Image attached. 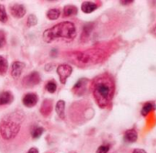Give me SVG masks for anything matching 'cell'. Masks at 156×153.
I'll use <instances>...</instances> for the list:
<instances>
[{
    "label": "cell",
    "mask_w": 156,
    "mask_h": 153,
    "mask_svg": "<svg viewBox=\"0 0 156 153\" xmlns=\"http://www.w3.org/2000/svg\"><path fill=\"white\" fill-rule=\"evenodd\" d=\"M92 89L93 96L98 105L100 107H106L113 98L115 85L110 76L103 74L94 80Z\"/></svg>",
    "instance_id": "6da1fadb"
},
{
    "label": "cell",
    "mask_w": 156,
    "mask_h": 153,
    "mask_svg": "<svg viewBox=\"0 0 156 153\" xmlns=\"http://www.w3.org/2000/svg\"><path fill=\"white\" fill-rule=\"evenodd\" d=\"M76 28L73 22L64 21L46 30L43 33V40L47 43H51L57 39L72 40L76 37Z\"/></svg>",
    "instance_id": "7a4b0ae2"
},
{
    "label": "cell",
    "mask_w": 156,
    "mask_h": 153,
    "mask_svg": "<svg viewBox=\"0 0 156 153\" xmlns=\"http://www.w3.org/2000/svg\"><path fill=\"white\" fill-rule=\"evenodd\" d=\"M22 123V116L19 113H12L6 116L0 122V135L2 138L10 141L19 134Z\"/></svg>",
    "instance_id": "3957f363"
},
{
    "label": "cell",
    "mask_w": 156,
    "mask_h": 153,
    "mask_svg": "<svg viewBox=\"0 0 156 153\" xmlns=\"http://www.w3.org/2000/svg\"><path fill=\"white\" fill-rule=\"evenodd\" d=\"M106 52L100 49H90L85 51L73 52L71 60L73 63L80 66H87L97 64L105 59Z\"/></svg>",
    "instance_id": "277c9868"
},
{
    "label": "cell",
    "mask_w": 156,
    "mask_h": 153,
    "mask_svg": "<svg viewBox=\"0 0 156 153\" xmlns=\"http://www.w3.org/2000/svg\"><path fill=\"white\" fill-rule=\"evenodd\" d=\"M41 82L40 73L37 71H33L28 75H26L22 80V85L26 87H32L34 85H39Z\"/></svg>",
    "instance_id": "5b68a950"
},
{
    "label": "cell",
    "mask_w": 156,
    "mask_h": 153,
    "mask_svg": "<svg viewBox=\"0 0 156 153\" xmlns=\"http://www.w3.org/2000/svg\"><path fill=\"white\" fill-rule=\"evenodd\" d=\"M73 71V68L68 64H61L57 68V73L59 75V78L62 84H65L66 80L69 78Z\"/></svg>",
    "instance_id": "8992f818"
},
{
    "label": "cell",
    "mask_w": 156,
    "mask_h": 153,
    "mask_svg": "<svg viewBox=\"0 0 156 153\" xmlns=\"http://www.w3.org/2000/svg\"><path fill=\"white\" fill-rule=\"evenodd\" d=\"M87 83H88V80L87 79H81L78 81L73 87V92L74 95L80 96L82 95H84L86 93V90H87Z\"/></svg>",
    "instance_id": "52a82bcc"
},
{
    "label": "cell",
    "mask_w": 156,
    "mask_h": 153,
    "mask_svg": "<svg viewBox=\"0 0 156 153\" xmlns=\"http://www.w3.org/2000/svg\"><path fill=\"white\" fill-rule=\"evenodd\" d=\"M25 64L21 61H14L11 66V75L14 79H18L20 77V75L24 70Z\"/></svg>",
    "instance_id": "ba28073f"
},
{
    "label": "cell",
    "mask_w": 156,
    "mask_h": 153,
    "mask_svg": "<svg viewBox=\"0 0 156 153\" xmlns=\"http://www.w3.org/2000/svg\"><path fill=\"white\" fill-rule=\"evenodd\" d=\"M10 13L13 17L17 19H21L26 14V9L23 5L20 4H13L10 7Z\"/></svg>",
    "instance_id": "9c48e42d"
},
{
    "label": "cell",
    "mask_w": 156,
    "mask_h": 153,
    "mask_svg": "<svg viewBox=\"0 0 156 153\" xmlns=\"http://www.w3.org/2000/svg\"><path fill=\"white\" fill-rule=\"evenodd\" d=\"M22 102L26 107H33L38 103V96L34 93H29L24 96Z\"/></svg>",
    "instance_id": "30bf717a"
},
{
    "label": "cell",
    "mask_w": 156,
    "mask_h": 153,
    "mask_svg": "<svg viewBox=\"0 0 156 153\" xmlns=\"http://www.w3.org/2000/svg\"><path fill=\"white\" fill-rule=\"evenodd\" d=\"M52 111V101L50 99H45L41 106V113L43 116H48Z\"/></svg>",
    "instance_id": "8fae6325"
},
{
    "label": "cell",
    "mask_w": 156,
    "mask_h": 153,
    "mask_svg": "<svg viewBox=\"0 0 156 153\" xmlns=\"http://www.w3.org/2000/svg\"><path fill=\"white\" fill-rule=\"evenodd\" d=\"M13 101V95L9 92L5 91L0 94V106H6L9 105Z\"/></svg>",
    "instance_id": "7c38bea8"
},
{
    "label": "cell",
    "mask_w": 156,
    "mask_h": 153,
    "mask_svg": "<svg viewBox=\"0 0 156 153\" xmlns=\"http://www.w3.org/2000/svg\"><path fill=\"white\" fill-rule=\"evenodd\" d=\"M98 8V6L96 3L89 2V1H85V2L82 4V6H81L82 11H83L84 13H87V14L92 13V12L95 11Z\"/></svg>",
    "instance_id": "4fadbf2b"
},
{
    "label": "cell",
    "mask_w": 156,
    "mask_h": 153,
    "mask_svg": "<svg viewBox=\"0 0 156 153\" xmlns=\"http://www.w3.org/2000/svg\"><path fill=\"white\" fill-rule=\"evenodd\" d=\"M124 139L127 142H130L133 143L135 141H137L138 139V133L135 129H129L125 132L124 134Z\"/></svg>",
    "instance_id": "5bb4252c"
},
{
    "label": "cell",
    "mask_w": 156,
    "mask_h": 153,
    "mask_svg": "<svg viewBox=\"0 0 156 153\" xmlns=\"http://www.w3.org/2000/svg\"><path fill=\"white\" fill-rule=\"evenodd\" d=\"M156 109V105L152 102H147L143 105L142 108H141V115L143 116H148L151 112L154 111Z\"/></svg>",
    "instance_id": "9a60e30c"
},
{
    "label": "cell",
    "mask_w": 156,
    "mask_h": 153,
    "mask_svg": "<svg viewBox=\"0 0 156 153\" xmlns=\"http://www.w3.org/2000/svg\"><path fill=\"white\" fill-rule=\"evenodd\" d=\"M64 109H65V102L63 100H60L57 102L56 106H55V110L57 115L60 116V118L64 119L65 118V113H64Z\"/></svg>",
    "instance_id": "2e32d148"
},
{
    "label": "cell",
    "mask_w": 156,
    "mask_h": 153,
    "mask_svg": "<svg viewBox=\"0 0 156 153\" xmlns=\"http://www.w3.org/2000/svg\"><path fill=\"white\" fill-rule=\"evenodd\" d=\"M93 28H94V25L92 23H90V24L88 23L84 27V30H83V32H82V35H81V40L82 41H86V40H88Z\"/></svg>",
    "instance_id": "e0dca14e"
},
{
    "label": "cell",
    "mask_w": 156,
    "mask_h": 153,
    "mask_svg": "<svg viewBox=\"0 0 156 153\" xmlns=\"http://www.w3.org/2000/svg\"><path fill=\"white\" fill-rule=\"evenodd\" d=\"M77 14V8L72 5L65 6L63 9V18H68Z\"/></svg>",
    "instance_id": "ac0fdd59"
},
{
    "label": "cell",
    "mask_w": 156,
    "mask_h": 153,
    "mask_svg": "<svg viewBox=\"0 0 156 153\" xmlns=\"http://www.w3.org/2000/svg\"><path fill=\"white\" fill-rule=\"evenodd\" d=\"M60 15H61V11L59 9H51L47 12V18L51 20L58 19Z\"/></svg>",
    "instance_id": "d6986e66"
},
{
    "label": "cell",
    "mask_w": 156,
    "mask_h": 153,
    "mask_svg": "<svg viewBox=\"0 0 156 153\" xmlns=\"http://www.w3.org/2000/svg\"><path fill=\"white\" fill-rule=\"evenodd\" d=\"M8 68H9V64H8V61L7 60L0 56V74H5L8 71Z\"/></svg>",
    "instance_id": "ffe728a7"
},
{
    "label": "cell",
    "mask_w": 156,
    "mask_h": 153,
    "mask_svg": "<svg viewBox=\"0 0 156 153\" xmlns=\"http://www.w3.org/2000/svg\"><path fill=\"white\" fill-rule=\"evenodd\" d=\"M43 131H44V128L43 127L35 126L31 129V136H32L33 138H38V137H40L41 136V134L43 133Z\"/></svg>",
    "instance_id": "44dd1931"
},
{
    "label": "cell",
    "mask_w": 156,
    "mask_h": 153,
    "mask_svg": "<svg viewBox=\"0 0 156 153\" xmlns=\"http://www.w3.org/2000/svg\"><path fill=\"white\" fill-rule=\"evenodd\" d=\"M8 21V15L6 12V9L3 5L0 4V22L6 23Z\"/></svg>",
    "instance_id": "7402d4cb"
},
{
    "label": "cell",
    "mask_w": 156,
    "mask_h": 153,
    "mask_svg": "<svg viewBox=\"0 0 156 153\" xmlns=\"http://www.w3.org/2000/svg\"><path fill=\"white\" fill-rule=\"evenodd\" d=\"M56 89H57V85H56V84H55L54 81H49L47 83V85H46V90L49 93L53 94V93H55Z\"/></svg>",
    "instance_id": "603a6c76"
},
{
    "label": "cell",
    "mask_w": 156,
    "mask_h": 153,
    "mask_svg": "<svg viewBox=\"0 0 156 153\" xmlns=\"http://www.w3.org/2000/svg\"><path fill=\"white\" fill-rule=\"evenodd\" d=\"M38 19L34 15H30L28 19H27V26L28 27H33L37 24Z\"/></svg>",
    "instance_id": "cb8c5ba5"
},
{
    "label": "cell",
    "mask_w": 156,
    "mask_h": 153,
    "mask_svg": "<svg viewBox=\"0 0 156 153\" xmlns=\"http://www.w3.org/2000/svg\"><path fill=\"white\" fill-rule=\"evenodd\" d=\"M6 45V35L3 30H0V49Z\"/></svg>",
    "instance_id": "d4e9b609"
},
{
    "label": "cell",
    "mask_w": 156,
    "mask_h": 153,
    "mask_svg": "<svg viewBox=\"0 0 156 153\" xmlns=\"http://www.w3.org/2000/svg\"><path fill=\"white\" fill-rule=\"evenodd\" d=\"M109 148H110L109 145H102L98 148L97 153H108L109 150Z\"/></svg>",
    "instance_id": "484cf974"
},
{
    "label": "cell",
    "mask_w": 156,
    "mask_h": 153,
    "mask_svg": "<svg viewBox=\"0 0 156 153\" xmlns=\"http://www.w3.org/2000/svg\"><path fill=\"white\" fill-rule=\"evenodd\" d=\"M132 153H147V152L143 149H140V148H135Z\"/></svg>",
    "instance_id": "4316f807"
},
{
    "label": "cell",
    "mask_w": 156,
    "mask_h": 153,
    "mask_svg": "<svg viewBox=\"0 0 156 153\" xmlns=\"http://www.w3.org/2000/svg\"><path fill=\"white\" fill-rule=\"evenodd\" d=\"M27 153H39V150H38V148H31Z\"/></svg>",
    "instance_id": "83f0119b"
},
{
    "label": "cell",
    "mask_w": 156,
    "mask_h": 153,
    "mask_svg": "<svg viewBox=\"0 0 156 153\" xmlns=\"http://www.w3.org/2000/svg\"><path fill=\"white\" fill-rule=\"evenodd\" d=\"M122 5H129V4H131L133 1H120Z\"/></svg>",
    "instance_id": "f1b7e54d"
},
{
    "label": "cell",
    "mask_w": 156,
    "mask_h": 153,
    "mask_svg": "<svg viewBox=\"0 0 156 153\" xmlns=\"http://www.w3.org/2000/svg\"><path fill=\"white\" fill-rule=\"evenodd\" d=\"M151 32H152V33H153V34L156 36V24H155V25H154V27L152 28V30H151Z\"/></svg>",
    "instance_id": "f546056e"
}]
</instances>
